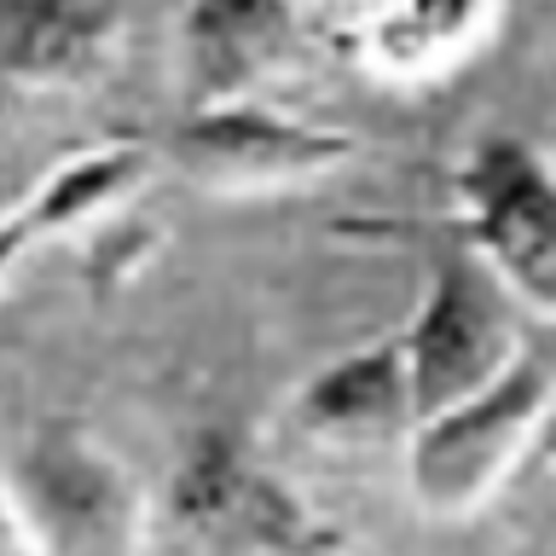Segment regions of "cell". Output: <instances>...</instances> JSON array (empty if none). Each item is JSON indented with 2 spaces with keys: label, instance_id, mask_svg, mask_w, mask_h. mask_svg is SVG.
Returning <instances> with one entry per match:
<instances>
[{
  "label": "cell",
  "instance_id": "10",
  "mask_svg": "<svg viewBox=\"0 0 556 556\" xmlns=\"http://www.w3.org/2000/svg\"><path fill=\"white\" fill-rule=\"evenodd\" d=\"M498 24V0H382L365 24V59L382 76H434L469 59Z\"/></svg>",
  "mask_w": 556,
  "mask_h": 556
},
{
  "label": "cell",
  "instance_id": "3",
  "mask_svg": "<svg viewBox=\"0 0 556 556\" xmlns=\"http://www.w3.org/2000/svg\"><path fill=\"white\" fill-rule=\"evenodd\" d=\"M551 400H556V377L545 371V359L521 354L481 394L424 417L412 429V458H406L412 498L434 521H458L481 510L510 481V469L528 464Z\"/></svg>",
  "mask_w": 556,
  "mask_h": 556
},
{
  "label": "cell",
  "instance_id": "2",
  "mask_svg": "<svg viewBox=\"0 0 556 556\" xmlns=\"http://www.w3.org/2000/svg\"><path fill=\"white\" fill-rule=\"evenodd\" d=\"M0 481L29 556H146L151 516L139 481L99 434L70 417L29 429L12 446Z\"/></svg>",
  "mask_w": 556,
  "mask_h": 556
},
{
  "label": "cell",
  "instance_id": "9",
  "mask_svg": "<svg viewBox=\"0 0 556 556\" xmlns=\"http://www.w3.org/2000/svg\"><path fill=\"white\" fill-rule=\"evenodd\" d=\"M295 424L313 441H389L406 424L417 429L406 337L394 330L313 371L295 394Z\"/></svg>",
  "mask_w": 556,
  "mask_h": 556
},
{
  "label": "cell",
  "instance_id": "11",
  "mask_svg": "<svg viewBox=\"0 0 556 556\" xmlns=\"http://www.w3.org/2000/svg\"><path fill=\"white\" fill-rule=\"evenodd\" d=\"M151 174V151L139 146H99V151H81L59 163L41 186L29 191V215L41 220L47 238H70L81 226L104 220L116 203H128Z\"/></svg>",
  "mask_w": 556,
  "mask_h": 556
},
{
  "label": "cell",
  "instance_id": "1",
  "mask_svg": "<svg viewBox=\"0 0 556 556\" xmlns=\"http://www.w3.org/2000/svg\"><path fill=\"white\" fill-rule=\"evenodd\" d=\"M146 545L151 556H342V533L261 469L238 434L203 429L156 498Z\"/></svg>",
  "mask_w": 556,
  "mask_h": 556
},
{
  "label": "cell",
  "instance_id": "15",
  "mask_svg": "<svg viewBox=\"0 0 556 556\" xmlns=\"http://www.w3.org/2000/svg\"><path fill=\"white\" fill-rule=\"evenodd\" d=\"M521 556H556V539H551V545H533V551H521Z\"/></svg>",
  "mask_w": 556,
  "mask_h": 556
},
{
  "label": "cell",
  "instance_id": "12",
  "mask_svg": "<svg viewBox=\"0 0 556 556\" xmlns=\"http://www.w3.org/2000/svg\"><path fill=\"white\" fill-rule=\"evenodd\" d=\"M35 243H47V232H41V220L29 215V203H17L7 220H0V285L12 278V267L24 261Z\"/></svg>",
  "mask_w": 556,
  "mask_h": 556
},
{
  "label": "cell",
  "instance_id": "6",
  "mask_svg": "<svg viewBox=\"0 0 556 556\" xmlns=\"http://www.w3.org/2000/svg\"><path fill=\"white\" fill-rule=\"evenodd\" d=\"M168 163L191 186L220 191V198H250V191H295L307 180L348 168L359 156L354 134L313 128V122L273 111L261 99L232 104H191L163 139Z\"/></svg>",
  "mask_w": 556,
  "mask_h": 556
},
{
  "label": "cell",
  "instance_id": "4",
  "mask_svg": "<svg viewBox=\"0 0 556 556\" xmlns=\"http://www.w3.org/2000/svg\"><path fill=\"white\" fill-rule=\"evenodd\" d=\"M516 295L498 285V273L469 250L446 243L429 267V290L417 302L406 337V371H412V412L417 424L458 400L481 394L521 359L516 348Z\"/></svg>",
  "mask_w": 556,
  "mask_h": 556
},
{
  "label": "cell",
  "instance_id": "13",
  "mask_svg": "<svg viewBox=\"0 0 556 556\" xmlns=\"http://www.w3.org/2000/svg\"><path fill=\"white\" fill-rule=\"evenodd\" d=\"M528 469H533V476H556V400H551L545 429H539V441H533V452H528Z\"/></svg>",
  "mask_w": 556,
  "mask_h": 556
},
{
  "label": "cell",
  "instance_id": "8",
  "mask_svg": "<svg viewBox=\"0 0 556 556\" xmlns=\"http://www.w3.org/2000/svg\"><path fill=\"white\" fill-rule=\"evenodd\" d=\"M116 0H0V81L29 93L93 81L116 52Z\"/></svg>",
  "mask_w": 556,
  "mask_h": 556
},
{
  "label": "cell",
  "instance_id": "5",
  "mask_svg": "<svg viewBox=\"0 0 556 556\" xmlns=\"http://www.w3.org/2000/svg\"><path fill=\"white\" fill-rule=\"evenodd\" d=\"M458 238L521 307L556 319V163L510 134H486L452 174Z\"/></svg>",
  "mask_w": 556,
  "mask_h": 556
},
{
  "label": "cell",
  "instance_id": "14",
  "mask_svg": "<svg viewBox=\"0 0 556 556\" xmlns=\"http://www.w3.org/2000/svg\"><path fill=\"white\" fill-rule=\"evenodd\" d=\"M0 556H29V539L12 516V498H7V481H0Z\"/></svg>",
  "mask_w": 556,
  "mask_h": 556
},
{
  "label": "cell",
  "instance_id": "7",
  "mask_svg": "<svg viewBox=\"0 0 556 556\" xmlns=\"http://www.w3.org/2000/svg\"><path fill=\"white\" fill-rule=\"evenodd\" d=\"M302 52L295 0H191L180 17V81L191 104L255 99Z\"/></svg>",
  "mask_w": 556,
  "mask_h": 556
}]
</instances>
